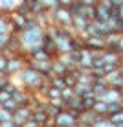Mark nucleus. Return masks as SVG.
I'll use <instances>...</instances> for the list:
<instances>
[{
  "label": "nucleus",
  "instance_id": "obj_1",
  "mask_svg": "<svg viewBox=\"0 0 123 127\" xmlns=\"http://www.w3.org/2000/svg\"><path fill=\"white\" fill-rule=\"evenodd\" d=\"M44 33H46L44 26H41L31 15H29V17H28V24H26V28L19 33L20 44H22L24 50H29L31 46L42 44V37H44Z\"/></svg>",
  "mask_w": 123,
  "mask_h": 127
},
{
  "label": "nucleus",
  "instance_id": "obj_2",
  "mask_svg": "<svg viewBox=\"0 0 123 127\" xmlns=\"http://www.w3.org/2000/svg\"><path fill=\"white\" fill-rule=\"evenodd\" d=\"M17 76H19V79H20V83H17V85H20L22 89L28 90V92H37L39 87L42 85V81L46 79V77H42L35 68L28 66V64H26Z\"/></svg>",
  "mask_w": 123,
  "mask_h": 127
},
{
  "label": "nucleus",
  "instance_id": "obj_3",
  "mask_svg": "<svg viewBox=\"0 0 123 127\" xmlns=\"http://www.w3.org/2000/svg\"><path fill=\"white\" fill-rule=\"evenodd\" d=\"M48 19H50V24H57L59 28H70L72 26L74 13L66 6H57L55 9L48 11Z\"/></svg>",
  "mask_w": 123,
  "mask_h": 127
},
{
  "label": "nucleus",
  "instance_id": "obj_4",
  "mask_svg": "<svg viewBox=\"0 0 123 127\" xmlns=\"http://www.w3.org/2000/svg\"><path fill=\"white\" fill-rule=\"evenodd\" d=\"M26 61H28L26 52H22V54H11V55H7L6 76H7V77H15L17 74H19L20 70L26 66Z\"/></svg>",
  "mask_w": 123,
  "mask_h": 127
},
{
  "label": "nucleus",
  "instance_id": "obj_5",
  "mask_svg": "<svg viewBox=\"0 0 123 127\" xmlns=\"http://www.w3.org/2000/svg\"><path fill=\"white\" fill-rule=\"evenodd\" d=\"M79 122V114L68 109H63L55 118H53V125L55 127H77Z\"/></svg>",
  "mask_w": 123,
  "mask_h": 127
},
{
  "label": "nucleus",
  "instance_id": "obj_6",
  "mask_svg": "<svg viewBox=\"0 0 123 127\" xmlns=\"http://www.w3.org/2000/svg\"><path fill=\"white\" fill-rule=\"evenodd\" d=\"M83 48L90 52H103L105 48V37H92V35H83Z\"/></svg>",
  "mask_w": 123,
  "mask_h": 127
},
{
  "label": "nucleus",
  "instance_id": "obj_7",
  "mask_svg": "<svg viewBox=\"0 0 123 127\" xmlns=\"http://www.w3.org/2000/svg\"><path fill=\"white\" fill-rule=\"evenodd\" d=\"M29 116H31V107H29V105H19V107L13 111L11 120H13V124H15L17 127H20Z\"/></svg>",
  "mask_w": 123,
  "mask_h": 127
},
{
  "label": "nucleus",
  "instance_id": "obj_8",
  "mask_svg": "<svg viewBox=\"0 0 123 127\" xmlns=\"http://www.w3.org/2000/svg\"><path fill=\"white\" fill-rule=\"evenodd\" d=\"M26 64L31 66V68H35L42 77H50L51 76V64H53V59H51V61H31V59H28Z\"/></svg>",
  "mask_w": 123,
  "mask_h": 127
},
{
  "label": "nucleus",
  "instance_id": "obj_9",
  "mask_svg": "<svg viewBox=\"0 0 123 127\" xmlns=\"http://www.w3.org/2000/svg\"><path fill=\"white\" fill-rule=\"evenodd\" d=\"M88 24H90V20L86 19L85 15H74V19H72V26L70 28L74 30L77 35H85V32H86V28H88Z\"/></svg>",
  "mask_w": 123,
  "mask_h": 127
},
{
  "label": "nucleus",
  "instance_id": "obj_10",
  "mask_svg": "<svg viewBox=\"0 0 123 127\" xmlns=\"http://www.w3.org/2000/svg\"><path fill=\"white\" fill-rule=\"evenodd\" d=\"M11 98L15 99L19 105H29V99H31V92H28L26 89H22L20 85L15 87V90L11 92Z\"/></svg>",
  "mask_w": 123,
  "mask_h": 127
},
{
  "label": "nucleus",
  "instance_id": "obj_11",
  "mask_svg": "<svg viewBox=\"0 0 123 127\" xmlns=\"http://www.w3.org/2000/svg\"><path fill=\"white\" fill-rule=\"evenodd\" d=\"M9 17H11V33H17V35H19V33L26 28V24H28V17L17 15V13H13V11H11Z\"/></svg>",
  "mask_w": 123,
  "mask_h": 127
},
{
  "label": "nucleus",
  "instance_id": "obj_12",
  "mask_svg": "<svg viewBox=\"0 0 123 127\" xmlns=\"http://www.w3.org/2000/svg\"><path fill=\"white\" fill-rule=\"evenodd\" d=\"M101 99H105L107 103L110 101H120V99L123 98V89H116V87H107L105 89V92L99 96Z\"/></svg>",
  "mask_w": 123,
  "mask_h": 127
},
{
  "label": "nucleus",
  "instance_id": "obj_13",
  "mask_svg": "<svg viewBox=\"0 0 123 127\" xmlns=\"http://www.w3.org/2000/svg\"><path fill=\"white\" fill-rule=\"evenodd\" d=\"M64 109H68V111H74V112H77V114H81V112H83L81 96H75V94H74L70 99H66V101H64Z\"/></svg>",
  "mask_w": 123,
  "mask_h": 127
},
{
  "label": "nucleus",
  "instance_id": "obj_14",
  "mask_svg": "<svg viewBox=\"0 0 123 127\" xmlns=\"http://www.w3.org/2000/svg\"><path fill=\"white\" fill-rule=\"evenodd\" d=\"M70 72V66L66 63H63L59 57L53 59V64H51V76H66Z\"/></svg>",
  "mask_w": 123,
  "mask_h": 127
},
{
  "label": "nucleus",
  "instance_id": "obj_15",
  "mask_svg": "<svg viewBox=\"0 0 123 127\" xmlns=\"http://www.w3.org/2000/svg\"><path fill=\"white\" fill-rule=\"evenodd\" d=\"M105 79H107V85H108V87L123 89V77L120 76V74H118V70H116V72H112V74H108V76L105 77Z\"/></svg>",
  "mask_w": 123,
  "mask_h": 127
},
{
  "label": "nucleus",
  "instance_id": "obj_16",
  "mask_svg": "<svg viewBox=\"0 0 123 127\" xmlns=\"http://www.w3.org/2000/svg\"><path fill=\"white\" fill-rule=\"evenodd\" d=\"M13 13H17V15H24V17H29L31 7H29V4L26 2V0H20V2H17V6L13 7Z\"/></svg>",
  "mask_w": 123,
  "mask_h": 127
},
{
  "label": "nucleus",
  "instance_id": "obj_17",
  "mask_svg": "<svg viewBox=\"0 0 123 127\" xmlns=\"http://www.w3.org/2000/svg\"><path fill=\"white\" fill-rule=\"evenodd\" d=\"M96 19L98 20H110V7L96 4Z\"/></svg>",
  "mask_w": 123,
  "mask_h": 127
},
{
  "label": "nucleus",
  "instance_id": "obj_18",
  "mask_svg": "<svg viewBox=\"0 0 123 127\" xmlns=\"http://www.w3.org/2000/svg\"><path fill=\"white\" fill-rule=\"evenodd\" d=\"M107 101L105 99H101V98H96V101L94 105H92V111L96 112V114H101V116H107Z\"/></svg>",
  "mask_w": 123,
  "mask_h": 127
},
{
  "label": "nucleus",
  "instance_id": "obj_19",
  "mask_svg": "<svg viewBox=\"0 0 123 127\" xmlns=\"http://www.w3.org/2000/svg\"><path fill=\"white\" fill-rule=\"evenodd\" d=\"M31 118L37 122L39 125H42V124H46V120L50 116L46 114V109H33V111H31Z\"/></svg>",
  "mask_w": 123,
  "mask_h": 127
},
{
  "label": "nucleus",
  "instance_id": "obj_20",
  "mask_svg": "<svg viewBox=\"0 0 123 127\" xmlns=\"http://www.w3.org/2000/svg\"><path fill=\"white\" fill-rule=\"evenodd\" d=\"M107 118H108V122H112L114 125L123 124V109L118 111V112H112V114H107Z\"/></svg>",
  "mask_w": 123,
  "mask_h": 127
},
{
  "label": "nucleus",
  "instance_id": "obj_21",
  "mask_svg": "<svg viewBox=\"0 0 123 127\" xmlns=\"http://www.w3.org/2000/svg\"><path fill=\"white\" fill-rule=\"evenodd\" d=\"M0 107H4V109H7V111H11V112H13L17 107H19V103H17L13 98H7L6 101H2V103H0Z\"/></svg>",
  "mask_w": 123,
  "mask_h": 127
},
{
  "label": "nucleus",
  "instance_id": "obj_22",
  "mask_svg": "<svg viewBox=\"0 0 123 127\" xmlns=\"http://www.w3.org/2000/svg\"><path fill=\"white\" fill-rule=\"evenodd\" d=\"M15 6H17V0H0V9L4 11H13Z\"/></svg>",
  "mask_w": 123,
  "mask_h": 127
},
{
  "label": "nucleus",
  "instance_id": "obj_23",
  "mask_svg": "<svg viewBox=\"0 0 123 127\" xmlns=\"http://www.w3.org/2000/svg\"><path fill=\"white\" fill-rule=\"evenodd\" d=\"M83 15H85L88 20H96V6H85Z\"/></svg>",
  "mask_w": 123,
  "mask_h": 127
},
{
  "label": "nucleus",
  "instance_id": "obj_24",
  "mask_svg": "<svg viewBox=\"0 0 123 127\" xmlns=\"http://www.w3.org/2000/svg\"><path fill=\"white\" fill-rule=\"evenodd\" d=\"M6 68H7V54L0 52V74L6 76Z\"/></svg>",
  "mask_w": 123,
  "mask_h": 127
},
{
  "label": "nucleus",
  "instance_id": "obj_25",
  "mask_svg": "<svg viewBox=\"0 0 123 127\" xmlns=\"http://www.w3.org/2000/svg\"><path fill=\"white\" fill-rule=\"evenodd\" d=\"M92 127H116V125H114L112 122H108V118L105 116V118H101V120L94 122V124H92Z\"/></svg>",
  "mask_w": 123,
  "mask_h": 127
},
{
  "label": "nucleus",
  "instance_id": "obj_26",
  "mask_svg": "<svg viewBox=\"0 0 123 127\" xmlns=\"http://www.w3.org/2000/svg\"><path fill=\"white\" fill-rule=\"evenodd\" d=\"M74 94H75V92H74V89H72V87H64V89H61V98H63V101L70 99Z\"/></svg>",
  "mask_w": 123,
  "mask_h": 127
},
{
  "label": "nucleus",
  "instance_id": "obj_27",
  "mask_svg": "<svg viewBox=\"0 0 123 127\" xmlns=\"http://www.w3.org/2000/svg\"><path fill=\"white\" fill-rule=\"evenodd\" d=\"M121 111V103L120 101H110L107 105V114H112V112H118Z\"/></svg>",
  "mask_w": 123,
  "mask_h": 127
},
{
  "label": "nucleus",
  "instance_id": "obj_28",
  "mask_svg": "<svg viewBox=\"0 0 123 127\" xmlns=\"http://www.w3.org/2000/svg\"><path fill=\"white\" fill-rule=\"evenodd\" d=\"M11 114H13L11 111H7V109L0 107V124H2V122H7V120H11Z\"/></svg>",
  "mask_w": 123,
  "mask_h": 127
},
{
  "label": "nucleus",
  "instance_id": "obj_29",
  "mask_svg": "<svg viewBox=\"0 0 123 127\" xmlns=\"http://www.w3.org/2000/svg\"><path fill=\"white\" fill-rule=\"evenodd\" d=\"M41 2H42V6H44L48 11H50V9H55V7L59 6V0H41Z\"/></svg>",
  "mask_w": 123,
  "mask_h": 127
},
{
  "label": "nucleus",
  "instance_id": "obj_30",
  "mask_svg": "<svg viewBox=\"0 0 123 127\" xmlns=\"http://www.w3.org/2000/svg\"><path fill=\"white\" fill-rule=\"evenodd\" d=\"M7 39H9V33H0V52L7 48Z\"/></svg>",
  "mask_w": 123,
  "mask_h": 127
},
{
  "label": "nucleus",
  "instance_id": "obj_31",
  "mask_svg": "<svg viewBox=\"0 0 123 127\" xmlns=\"http://www.w3.org/2000/svg\"><path fill=\"white\" fill-rule=\"evenodd\" d=\"M20 127H41V125H39V124H37V122H35V120H33V118H31V116H29V118H28V120H26V122H24V124H22V125H20Z\"/></svg>",
  "mask_w": 123,
  "mask_h": 127
},
{
  "label": "nucleus",
  "instance_id": "obj_32",
  "mask_svg": "<svg viewBox=\"0 0 123 127\" xmlns=\"http://www.w3.org/2000/svg\"><path fill=\"white\" fill-rule=\"evenodd\" d=\"M116 52H120V54H123V33L120 35V39H118V44H116Z\"/></svg>",
  "mask_w": 123,
  "mask_h": 127
},
{
  "label": "nucleus",
  "instance_id": "obj_33",
  "mask_svg": "<svg viewBox=\"0 0 123 127\" xmlns=\"http://www.w3.org/2000/svg\"><path fill=\"white\" fill-rule=\"evenodd\" d=\"M118 20L123 22V6H118Z\"/></svg>",
  "mask_w": 123,
  "mask_h": 127
},
{
  "label": "nucleus",
  "instance_id": "obj_34",
  "mask_svg": "<svg viewBox=\"0 0 123 127\" xmlns=\"http://www.w3.org/2000/svg\"><path fill=\"white\" fill-rule=\"evenodd\" d=\"M0 127H17V125L13 124V120H7V122H2V124H0Z\"/></svg>",
  "mask_w": 123,
  "mask_h": 127
},
{
  "label": "nucleus",
  "instance_id": "obj_35",
  "mask_svg": "<svg viewBox=\"0 0 123 127\" xmlns=\"http://www.w3.org/2000/svg\"><path fill=\"white\" fill-rule=\"evenodd\" d=\"M83 4H85V6H96V4H98V0H81Z\"/></svg>",
  "mask_w": 123,
  "mask_h": 127
},
{
  "label": "nucleus",
  "instance_id": "obj_36",
  "mask_svg": "<svg viewBox=\"0 0 123 127\" xmlns=\"http://www.w3.org/2000/svg\"><path fill=\"white\" fill-rule=\"evenodd\" d=\"M72 2H74V0H59V6H66V7H68Z\"/></svg>",
  "mask_w": 123,
  "mask_h": 127
},
{
  "label": "nucleus",
  "instance_id": "obj_37",
  "mask_svg": "<svg viewBox=\"0 0 123 127\" xmlns=\"http://www.w3.org/2000/svg\"><path fill=\"white\" fill-rule=\"evenodd\" d=\"M7 79H9V77H7V76H4V74H0V87H2V85H4V83H6Z\"/></svg>",
  "mask_w": 123,
  "mask_h": 127
},
{
  "label": "nucleus",
  "instance_id": "obj_38",
  "mask_svg": "<svg viewBox=\"0 0 123 127\" xmlns=\"http://www.w3.org/2000/svg\"><path fill=\"white\" fill-rule=\"evenodd\" d=\"M112 6H123V0H110Z\"/></svg>",
  "mask_w": 123,
  "mask_h": 127
},
{
  "label": "nucleus",
  "instance_id": "obj_39",
  "mask_svg": "<svg viewBox=\"0 0 123 127\" xmlns=\"http://www.w3.org/2000/svg\"><path fill=\"white\" fill-rule=\"evenodd\" d=\"M118 74L123 77V66H121V64H118Z\"/></svg>",
  "mask_w": 123,
  "mask_h": 127
},
{
  "label": "nucleus",
  "instance_id": "obj_40",
  "mask_svg": "<svg viewBox=\"0 0 123 127\" xmlns=\"http://www.w3.org/2000/svg\"><path fill=\"white\" fill-rule=\"evenodd\" d=\"M77 127H92L90 124H81V122H77Z\"/></svg>",
  "mask_w": 123,
  "mask_h": 127
},
{
  "label": "nucleus",
  "instance_id": "obj_41",
  "mask_svg": "<svg viewBox=\"0 0 123 127\" xmlns=\"http://www.w3.org/2000/svg\"><path fill=\"white\" fill-rule=\"evenodd\" d=\"M118 64H121V66H123V54H120V61H118Z\"/></svg>",
  "mask_w": 123,
  "mask_h": 127
},
{
  "label": "nucleus",
  "instance_id": "obj_42",
  "mask_svg": "<svg viewBox=\"0 0 123 127\" xmlns=\"http://www.w3.org/2000/svg\"><path fill=\"white\" fill-rule=\"evenodd\" d=\"M26 2H28V4H31V2H37V0H26Z\"/></svg>",
  "mask_w": 123,
  "mask_h": 127
},
{
  "label": "nucleus",
  "instance_id": "obj_43",
  "mask_svg": "<svg viewBox=\"0 0 123 127\" xmlns=\"http://www.w3.org/2000/svg\"><path fill=\"white\" fill-rule=\"evenodd\" d=\"M120 103H121V109H123V98H121V99H120Z\"/></svg>",
  "mask_w": 123,
  "mask_h": 127
},
{
  "label": "nucleus",
  "instance_id": "obj_44",
  "mask_svg": "<svg viewBox=\"0 0 123 127\" xmlns=\"http://www.w3.org/2000/svg\"><path fill=\"white\" fill-rule=\"evenodd\" d=\"M116 127H123V124H118V125H116Z\"/></svg>",
  "mask_w": 123,
  "mask_h": 127
},
{
  "label": "nucleus",
  "instance_id": "obj_45",
  "mask_svg": "<svg viewBox=\"0 0 123 127\" xmlns=\"http://www.w3.org/2000/svg\"><path fill=\"white\" fill-rule=\"evenodd\" d=\"M53 127H55V125H53Z\"/></svg>",
  "mask_w": 123,
  "mask_h": 127
}]
</instances>
